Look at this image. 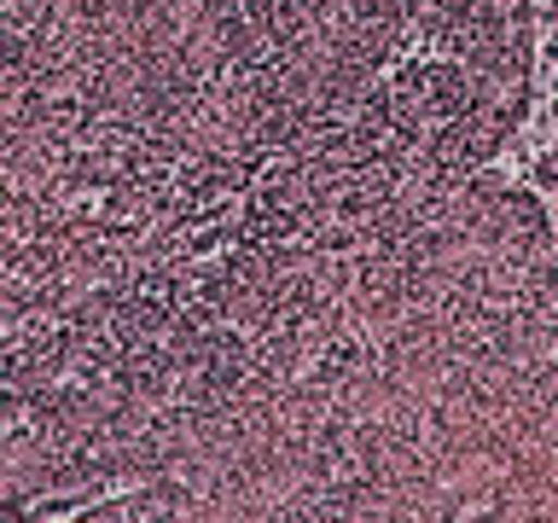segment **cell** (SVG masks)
Listing matches in <instances>:
<instances>
[{
  "label": "cell",
  "mask_w": 558,
  "mask_h": 523,
  "mask_svg": "<svg viewBox=\"0 0 558 523\" xmlns=\"http://www.w3.org/2000/svg\"><path fill=\"white\" fill-rule=\"evenodd\" d=\"M477 99V70H465L448 52H425L418 59H401L390 76H384V105H390L401 134H436L442 122H453L465 105Z\"/></svg>",
  "instance_id": "obj_2"
},
{
  "label": "cell",
  "mask_w": 558,
  "mask_h": 523,
  "mask_svg": "<svg viewBox=\"0 0 558 523\" xmlns=\"http://www.w3.org/2000/svg\"><path fill=\"white\" fill-rule=\"evenodd\" d=\"M442 221L471 244V251L518 262V268L530 256H541L547 244H558L553 221H547V204H541L523 181H506L495 169H471L465 181L448 192Z\"/></svg>",
  "instance_id": "obj_1"
}]
</instances>
